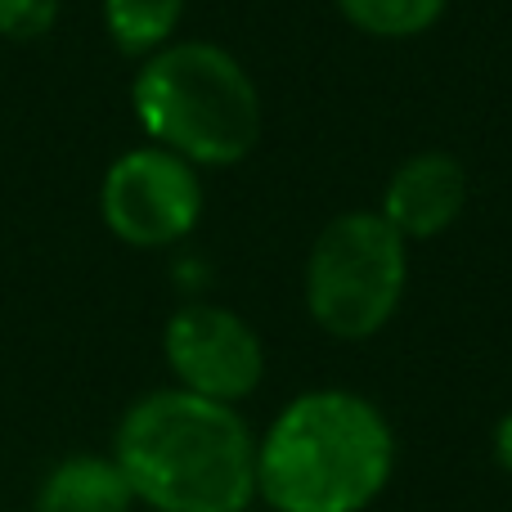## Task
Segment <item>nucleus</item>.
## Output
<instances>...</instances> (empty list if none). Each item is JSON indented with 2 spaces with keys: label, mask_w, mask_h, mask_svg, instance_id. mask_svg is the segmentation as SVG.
Instances as JSON below:
<instances>
[{
  "label": "nucleus",
  "mask_w": 512,
  "mask_h": 512,
  "mask_svg": "<svg viewBox=\"0 0 512 512\" xmlns=\"http://www.w3.org/2000/svg\"><path fill=\"white\" fill-rule=\"evenodd\" d=\"M113 459L153 512H248L256 499V436L234 405L162 387L122 414Z\"/></svg>",
  "instance_id": "obj_1"
},
{
  "label": "nucleus",
  "mask_w": 512,
  "mask_h": 512,
  "mask_svg": "<svg viewBox=\"0 0 512 512\" xmlns=\"http://www.w3.org/2000/svg\"><path fill=\"white\" fill-rule=\"evenodd\" d=\"M396 472V432L369 396L301 391L256 441V499L270 512H364Z\"/></svg>",
  "instance_id": "obj_2"
},
{
  "label": "nucleus",
  "mask_w": 512,
  "mask_h": 512,
  "mask_svg": "<svg viewBox=\"0 0 512 512\" xmlns=\"http://www.w3.org/2000/svg\"><path fill=\"white\" fill-rule=\"evenodd\" d=\"M135 122L194 167H234L261 144L265 104L252 72L216 41H171L140 63Z\"/></svg>",
  "instance_id": "obj_3"
},
{
  "label": "nucleus",
  "mask_w": 512,
  "mask_h": 512,
  "mask_svg": "<svg viewBox=\"0 0 512 512\" xmlns=\"http://www.w3.org/2000/svg\"><path fill=\"white\" fill-rule=\"evenodd\" d=\"M409 288V243L378 212H342L315 234L301 274L306 310L337 342H369Z\"/></svg>",
  "instance_id": "obj_4"
},
{
  "label": "nucleus",
  "mask_w": 512,
  "mask_h": 512,
  "mask_svg": "<svg viewBox=\"0 0 512 512\" xmlns=\"http://www.w3.org/2000/svg\"><path fill=\"white\" fill-rule=\"evenodd\" d=\"M99 212L126 248H176L203 221V180L180 153L140 144L104 171Z\"/></svg>",
  "instance_id": "obj_5"
},
{
  "label": "nucleus",
  "mask_w": 512,
  "mask_h": 512,
  "mask_svg": "<svg viewBox=\"0 0 512 512\" xmlns=\"http://www.w3.org/2000/svg\"><path fill=\"white\" fill-rule=\"evenodd\" d=\"M162 355L176 373V387L194 396L239 405L265 378V342L261 333L230 306L189 301L162 328Z\"/></svg>",
  "instance_id": "obj_6"
},
{
  "label": "nucleus",
  "mask_w": 512,
  "mask_h": 512,
  "mask_svg": "<svg viewBox=\"0 0 512 512\" xmlns=\"http://www.w3.org/2000/svg\"><path fill=\"white\" fill-rule=\"evenodd\" d=\"M468 207V167L445 149H423L391 171L378 216L405 243L445 234Z\"/></svg>",
  "instance_id": "obj_7"
},
{
  "label": "nucleus",
  "mask_w": 512,
  "mask_h": 512,
  "mask_svg": "<svg viewBox=\"0 0 512 512\" xmlns=\"http://www.w3.org/2000/svg\"><path fill=\"white\" fill-rule=\"evenodd\" d=\"M36 512H131L135 490L113 454H68L41 477Z\"/></svg>",
  "instance_id": "obj_8"
},
{
  "label": "nucleus",
  "mask_w": 512,
  "mask_h": 512,
  "mask_svg": "<svg viewBox=\"0 0 512 512\" xmlns=\"http://www.w3.org/2000/svg\"><path fill=\"white\" fill-rule=\"evenodd\" d=\"M185 0H104V27L108 41L131 59H149L162 45H171Z\"/></svg>",
  "instance_id": "obj_9"
},
{
  "label": "nucleus",
  "mask_w": 512,
  "mask_h": 512,
  "mask_svg": "<svg viewBox=\"0 0 512 512\" xmlns=\"http://www.w3.org/2000/svg\"><path fill=\"white\" fill-rule=\"evenodd\" d=\"M337 14L373 41H414L445 18L450 0H333Z\"/></svg>",
  "instance_id": "obj_10"
},
{
  "label": "nucleus",
  "mask_w": 512,
  "mask_h": 512,
  "mask_svg": "<svg viewBox=\"0 0 512 512\" xmlns=\"http://www.w3.org/2000/svg\"><path fill=\"white\" fill-rule=\"evenodd\" d=\"M63 0H0V36L5 41H41L59 23Z\"/></svg>",
  "instance_id": "obj_11"
},
{
  "label": "nucleus",
  "mask_w": 512,
  "mask_h": 512,
  "mask_svg": "<svg viewBox=\"0 0 512 512\" xmlns=\"http://www.w3.org/2000/svg\"><path fill=\"white\" fill-rule=\"evenodd\" d=\"M490 454H495L499 472H504V477H512V409L495 423V436H490Z\"/></svg>",
  "instance_id": "obj_12"
},
{
  "label": "nucleus",
  "mask_w": 512,
  "mask_h": 512,
  "mask_svg": "<svg viewBox=\"0 0 512 512\" xmlns=\"http://www.w3.org/2000/svg\"><path fill=\"white\" fill-rule=\"evenodd\" d=\"M248 512H252V508H248Z\"/></svg>",
  "instance_id": "obj_13"
}]
</instances>
